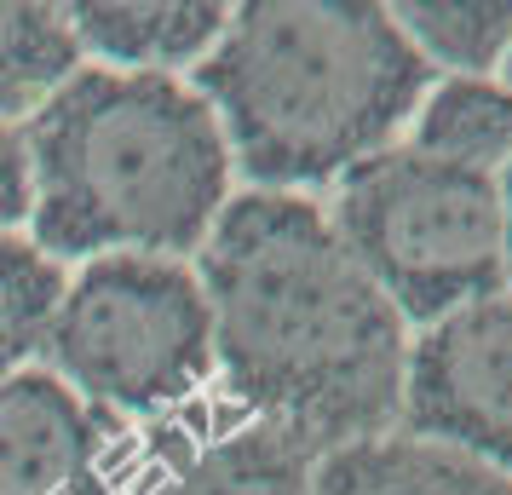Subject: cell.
Wrapping results in <instances>:
<instances>
[{
  "label": "cell",
  "mask_w": 512,
  "mask_h": 495,
  "mask_svg": "<svg viewBox=\"0 0 512 495\" xmlns=\"http://www.w3.org/2000/svg\"><path fill=\"white\" fill-rule=\"evenodd\" d=\"M213 392L317 455L397 432L409 323L346 254L317 196L236 190L196 254Z\"/></svg>",
  "instance_id": "cell-1"
},
{
  "label": "cell",
  "mask_w": 512,
  "mask_h": 495,
  "mask_svg": "<svg viewBox=\"0 0 512 495\" xmlns=\"http://www.w3.org/2000/svg\"><path fill=\"white\" fill-rule=\"evenodd\" d=\"M29 167L24 236L64 265L196 260L236 196L208 98L185 75L81 70L18 121Z\"/></svg>",
  "instance_id": "cell-2"
},
{
  "label": "cell",
  "mask_w": 512,
  "mask_h": 495,
  "mask_svg": "<svg viewBox=\"0 0 512 495\" xmlns=\"http://www.w3.org/2000/svg\"><path fill=\"white\" fill-rule=\"evenodd\" d=\"M432 64L409 47L392 6L369 0H248L190 87L208 98L248 190L311 196L392 150Z\"/></svg>",
  "instance_id": "cell-3"
},
{
  "label": "cell",
  "mask_w": 512,
  "mask_h": 495,
  "mask_svg": "<svg viewBox=\"0 0 512 495\" xmlns=\"http://www.w3.org/2000/svg\"><path fill=\"white\" fill-rule=\"evenodd\" d=\"M41 369L121 432H144L213 398V323L190 260L70 265Z\"/></svg>",
  "instance_id": "cell-4"
},
{
  "label": "cell",
  "mask_w": 512,
  "mask_h": 495,
  "mask_svg": "<svg viewBox=\"0 0 512 495\" xmlns=\"http://www.w3.org/2000/svg\"><path fill=\"white\" fill-rule=\"evenodd\" d=\"M328 225L403 323L426 329L472 300L507 294L501 185L489 173L392 144L334 185Z\"/></svg>",
  "instance_id": "cell-5"
},
{
  "label": "cell",
  "mask_w": 512,
  "mask_h": 495,
  "mask_svg": "<svg viewBox=\"0 0 512 495\" xmlns=\"http://www.w3.org/2000/svg\"><path fill=\"white\" fill-rule=\"evenodd\" d=\"M397 432L512 478V288L409 340Z\"/></svg>",
  "instance_id": "cell-6"
},
{
  "label": "cell",
  "mask_w": 512,
  "mask_h": 495,
  "mask_svg": "<svg viewBox=\"0 0 512 495\" xmlns=\"http://www.w3.org/2000/svg\"><path fill=\"white\" fill-rule=\"evenodd\" d=\"M317 461L323 455L305 438L213 392L185 415L133 432L121 495H311Z\"/></svg>",
  "instance_id": "cell-7"
},
{
  "label": "cell",
  "mask_w": 512,
  "mask_h": 495,
  "mask_svg": "<svg viewBox=\"0 0 512 495\" xmlns=\"http://www.w3.org/2000/svg\"><path fill=\"white\" fill-rule=\"evenodd\" d=\"M127 444L47 369L0 386V495H121Z\"/></svg>",
  "instance_id": "cell-8"
},
{
  "label": "cell",
  "mask_w": 512,
  "mask_h": 495,
  "mask_svg": "<svg viewBox=\"0 0 512 495\" xmlns=\"http://www.w3.org/2000/svg\"><path fill=\"white\" fill-rule=\"evenodd\" d=\"M231 6L213 0H81L64 6L81 64L121 75H196L219 47Z\"/></svg>",
  "instance_id": "cell-9"
},
{
  "label": "cell",
  "mask_w": 512,
  "mask_h": 495,
  "mask_svg": "<svg viewBox=\"0 0 512 495\" xmlns=\"http://www.w3.org/2000/svg\"><path fill=\"white\" fill-rule=\"evenodd\" d=\"M311 495H512V478L420 438L386 432L323 455Z\"/></svg>",
  "instance_id": "cell-10"
},
{
  "label": "cell",
  "mask_w": 512,
  "mask_h": 495,
  "mask_svg": "<svg viewBox=\"0 0 512 495\" xmlns=\"http://www.w3.org/2000/svg\"><path fill=\"white\" fill-rule=\"evenodd\" d=\"M403 144L432 162L501 179L512 162V87L495 75H438Z\"/></svg>",
  "instance_id": "cell-11"
},
{
  "label": "cell",
  "mask_w": 512,
  "mask_h": 495,
  "mask_svg": "<svg viewBox=\"0 0 512 495\" xmlns=\"http://www.w3.org/2000/svg\"><path fill=\"white\" fill-rule=\"evenodd\" d=\"M75 70H81V52L70 41L64 6L0 0V121L6 127H18Z\"/></svg>",
  "instance_id": "cell-12"
},
{
  "label": "cell",
  "mask_w": 512,
  "mask_h": 495,
  "mask_svg": "<svg viewBox=\"0 0 512 495\" xmlns=\"http://www.w3.org/2000/svg\"><path fill=\"white\" fill-rule=\"evenodd\" d=\"M70 271L24 231H0V386L41 369Z\"/></svg>",
  "instance_id": "cell-13"
},
{
  "label": "cell",
  "mask_w": 512,
  "mask_h": 495,
  "mask_svg": "<svg viewBox=\"0 0 512 495\" xmlns=\"http://www.w3.org/2000/svg\"><path fill=\"white\" fill-rule=\"evenodd\" d=\"M392 18L409 35V47L432 64V75H489L512 52V0H409L392 6Z\"/></svg>",
  "instance_id": "cell-14"
},
{
  "label": "cell",
  "mask_w": 512,
  "mask_h": 495,
  "mask_svg": "<svg viewBox=\"0 0 512 495\" xmlns=\"http://www.w3.org/2000/svg\"><path fill=\"white\" fill-rule=\"evenodd\" d=\"M24 219H29L24 144H18V127L0 121V231H24Z\"/></svg>",
  "instance_id": "cell-15"
},
{
  "label": "cell",
  "mask_w": 512,
  "mask_h": 495,
  "mask_svg": "<svg viewBox=\"0 0 512 495\" xmlns=\"http://www.w3.org/2000/svg\"><path fill=\"white\" fill-rule=\"evenodd\" d=\"M501 236H507V288H512V162L501 167Z\"/></svg>",
  "instance_id": "cell-16"
},
{
  "label": "cell",
  "mask_w": 512,
  "mask_h": 495,
  "mask_svg": "<svg viewBox=\"0 0 512 495\" xmlns=\"http://www.w3.org/2000/svg\"><path fill=\"white\" fill-rule=\"evenodd\" d=\"M501 75H507V87H512V52H507V64H501Z\"/></svg>",
  "instance_id": "cell-17"
}]
</instances>
